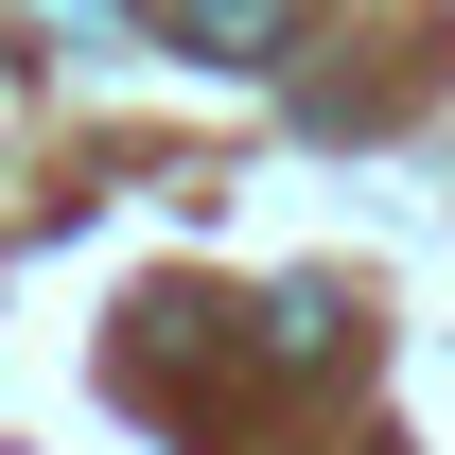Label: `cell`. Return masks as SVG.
I'll use <instances>...</instances> for the list:
<instances>
[{
	"label": "cell",
	"mask_w": 455,
	"mask_h": 455,
	"mask_svg": "<svg viewBox=\"0 0 455 455\" xmlns=\"http://www.w3.org/2000/svg\"><path fill=\"white\" fill-rule=\"evenodd\" d=\"M175 18H193V53H281L298 0H175Z\"/></svg>",
	"instance_id": "1"
}]
</instances>
